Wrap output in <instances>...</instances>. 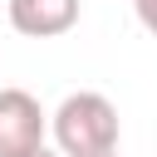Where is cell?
Returning a JSON list of instances; mask_svg holds the SVG:
<instances>
[{
    "instance_id": "cell-1",
    "label": "cell",
    "mask_w": 157,
    "mask_h": 157,
    "mask_svg": "<svg viewBox=\"0 0 157 157\" xmlns=\"http://www.w3.org/2000/svg\"><path fill=\"white\" fill-rule=\"evenodd\" d=\"M118 132H123L118 108L93 88L69 93L49 113V137H54L59 157H108V152H118Z\"/></svg>"
},
{
    "instance_id": "cell-2",
    "label": "cell",
    "mask_w": 157,
    "mask_h": 157,
    "mask_svg": "<svg viewBox=\"0 0 157 157\" xmlns=\"http://www.w3.org/2000/svg\"><path fill=\"white\" fill-rule=\"evenodd\" d=\"M49 137V113L25 88H0V157H29Z\"/></svg>"
},
{
    "instance_id": "cell-3",
    "label": "cell",
    "mask_w": 157,
    "mask_h": 157,
    "mask_svg": "<svg viewBox=\"0 0 157 157\" xmlns=\"http://www.w3.org/2000/svg\"><path fill=\"white\" fill-rule=\"evenodd\" d=\"M78 10L83 0H10L5 15H10V29L25 34V39H59L78 25Z\"/></svg>"
},
{
    "instance_id": "cell-4",
    "label": "cell",
    "mask_w": 157,
    "mask_h": 157,
    "mask_svg": "<svg viewBox=\"0 0 157 157\" xmlns=\"http://www.w3.org/2000/svg\"><path fill=\"white\" fill-rule=\"evenodd\" d=\"M132 10H137V25L157 39V0H132Z\"/></svg>"
},
{
    "instance_id": "cell-5",
    "label": "cell",
    "mask_w": 157,
    "mask_h": 157,
    "mask_svg": "<svg viewBox=\"0 0 157 157\" xmlns=\"http://www.w3.org/2000/svg\"><path fill=\"white\" fill-rule=\"evenodd\" d=\"M29 157H59V152H54V147H39V152H29Z\"/></svg>"
},
{
    "instance_id": "cell-6",
    "label": "cell",
    "mask_w": 157,
    "mask_h": 157,
    "mask_svg": "<svg viewBox=\"0 0 157 157\" xmlns=\"http://www.w3.org/2000/svg\"><path fill=\"white\" fill-rule=\"evenodd\" d=\"M108 157H118V152H108Z\"/></svg>"
}]
</instances>
